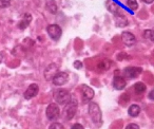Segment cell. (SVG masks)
I'll use <instances>...</instances> for the list:
<instances>
[{
  "instance_id": "obj_1",
  "label": "cell",
  "mask_w": 154,
  "mask_h": 129,
  "mask_svg": "<svg viewBox=\"0 0 154 129\" xmlns=\"http://www.w3.org/2000/svg\"><path fill=\"white\" fill-rule=\"evenodd\" d=\"M89 114H90L91 118H92L93 123L95 125H100L103 123V115H101V111L98 104L96 103L89 104Z\"/></svg>"
},
{
  "instance_id": "obj_2",
  "label": "cell",
  "mask_w": 154,
  "mask_h": 129,
  "mask_svg": "<svg viewBox=\"0 0 154 129\" xmlns=\"http://www.w3.org/2000/svg\"><path fill=\"white\" fill-rule=\"evenodd\" d=\"M54 99L59 105H66L72 99V96L70 92L66 89H58L57 91L54 92Z\"/></svg>"
},
{
  "instance_id": "obj_3",
  "label": "cell",
  "mask_w": 154,
  "mask_h": 129,
  "mask_svg": "<svg viewBox=\"0 0 154 129\" xmlns=\"http://www.w3.org/2000/svg\"><path fill=\"white\" fill-rule=\"evenodd\" d=\"M77 111V102L76 99H71L68 104L66 105L64 108V115H66V120H72L75 116Z\"/></svg>"
},
{
  "instance_id": "obj_4",
  "label": "cell",
  "mask_w": 154,
  "mask_h": 129,
  "mask_svg": "<svg viewBox=\"0 0 154 129\" xmlns=\"http://www.w3.org/2000/svg\"><path fill=\"white\" fill-rule=\"evenodd\" d=\"M45 113H47V116H48V118H49V120L53 121V120H56V118H59L60 109H59V107H58L57 104L52 103L47 107Z\"/></svg>"
},
{
  "instance_id": "obj_5",
  "label": "cell",
  "mask_w": 154,
  "mask_h": 129,
  "mask_svg": "<svg viewBox=\"0 0 154 129\" xmlns=\"http://www.w3.org/2000/svg\"><path fill=\"white\" fill-rule=\"evenodd\" d=\"M47 32L49 34V36L51 37L53 40H58L61 37L62 31L58 24H50L47 28Z\"/></svg>"
},
{
  "instance_id": "obj_6",
  "label": "cell",
  "mask_w": 154,
  "mask_h": 129,
  "mask_svg": "<svg viewBox=\"0 0 154 129\" xmlns=\"http://www.w3.org/2000/svg\"><path fill=\"white\" fill-rule=\"evenodd\" d=\"M58 69H59V67H58V64H50L49 66H48L47 68H45V72H43V75H45V80H53V77L56 75V74L58 73Z\"/></svg>"
},
{
  "instance_id": "obj_7",
  "label": "cell",
  "mask_w": 154,
  "mask_h": 129,
  "mask_svg": "<svg viewBox=\"0 0 154 129\" xmlns=\"http://www.w3.org/2000/svg\"><path fill=\"white\" fill-rule=\"evenodd\" d=\"M143 72V69L140 67H128L124 70V75L125 77L128 78H135L137 76H139Z\"/></svg>"
},
{
  "instance_id": "obj_8",
  "label": "cell",
  "mask_w": 154,
  "mask_h": 129,
  "mask_svg": "<svg viewBox=\"0 0 154 129\" xmlns=\"http://www.w3.org/2000/svg\"><path fill=\"white\" fill-rule=\"evenodd\" d=\"M69 80V74L66 72H58L53 77L52 82L55 86H62Z\"/></svg>"
},
{
  "instance_id": "obj_9",
  "label": "cell",
  "mask_w": 154,
  "mask_h": 129,
  "mask_svg": "<svg viewBox=\"0 0 154 129\" xmlns=\"http://www.w3.org/2000/svg\"><path fill=\"white\" fill-rule=\"evenodd\" d=\"M106 8L108 9V11L113 14H124L122 8L119 5H117L115 1H113V0H107L106 1Z\"/></svg>"
},
{
  "instance_id": "obj_10",
  "label": "cell",
  "mask_w": 154,
  "mask_h": 129,
  "mask_svg": "<svg viewBox=\"0 0 154 129\" xmlns=\"http://www.w3.org/2000/svg\"><path fill=\"white\" fill-rule=\"evenodd\" d=\"M39 92V87L37 84H31L30 86H29V88L26 90V92H24L23 96L26 99H33V97H35L37 94H38Z\"/></svg>"
},
{
  "instance_id": "obj_11",
  "label": "cell",
  "mask_w": 154,
  "mask_h": 129,
  "mask_svg": "<svg viewBox=\"0 0 154 129\" xmlns=\"http://www.w3.org/2000/svg\"><path fill=\"white\" fill-rule=\"evenodd\" d=\"M122 40L126 46L132 47V46L135 43V41H136V39H135V36L131 32L125 31V32L122 33Z\"/></svg>"
},
{
  "instance_id": "obj_12",
  "label": "cell",
  "mask_w": 154,
  "mask_h": 129,
  "mask_svg": "<svg viewBox=\"0 0 154 129\" xmlns=\"http://www.w3.org/2000/svg\"><path fill=\"white\" fill-rule=\"evenodd\" d=\"M114 21H115V26L118 28H124L129 24L128 19L124 14H114Z\"/></svg>"
},
{
  "instance_id": "obj_13",
  "label": "cell",
  "mask_w": 154,
  "mask_h": 129,
  "mask_svg": "<svg viewBox=\"0 0 154 129\" xmlns=\"http://www.w3.org/2000/svg\"><path fill=\"white\" fill-rule=\"evenodd\" d=\"M82 93L85 101H91L94 97V90L91 87L87 86V85H82Z\"/></svg>"
},
{
  "instance_id": "obj_14",
  "label": "cell",
  "mask_w": 154,
  "mask_h": 129,
  "mask_svg": "<svg viewBox=\"0 0 154 129\" xmlns=\"http://www.w3.org/2000/svg\"><path fill=\"white\" fill-rule=\"evenodd\" d=\"M127 83H126V80L122 76H118V75H115L113 78V87L116 89V90H122L125 89L126 87Z\"/></svg>"
},
{
  "instance_id": "obj_15",
  "label": "cell",
  "mask_w": 154,
  "mask_h": 129,
  "mask_svg": "<svg viewBox=\"0 0 154 129\" xmlns=\"http://www.w3.org/2000/svg\"><path fill=\"white\" fill-rule=\"evenodd\" d=\"M31 21H32V15L29 13L24 14L23 19L18 24V28H19L20 30H24L26 27H29V24H31Z\"/></svg>"
},
{
  "instance_id": "obj_16",
  "label": "cell",
  "mask_w": 154,
  "mask_h": 129,
  "mask_svg": "<svg viewBox=\"0 0 154 129\" xmlns=\"http://www.w3.org/2000/svg\"><path fill=\"white\" fill-rule=\"evenodd\" d=\"M112 66V61L110 59H108V58H105V59H103L98 64V69L100 72L103 71H108V70L111 68Z\"/></svg>"
},
{
  "instance_id": "obj_17",
  "label": "cell",
  "mask_w": 154,
  "mask_h": 129,
  "mask_svg": "<svg viewBox=\"0 0 154 129\" xmlns=\"http://www.w3.org/2000/svg\"><path fill=\"white\" fill-rule=\"evenodd\" d=\"M47 9L51 14H56L58 11V7L54 0H49L47 2Z\"/></svg>"
},
{
  "instance_id": "obj_18",
  "label": "cell",
  "mask_w": 154,
  "mask_h": 129,
  "mask_svg": "<svg viewBox=\"0 0 154 129\" xmlns=\"http://www.w3.org/2000/svg\"><path fill=\"white\" fill-rule=\"evenodd\" d=\"M129 115L132 116V118H135V116L139 115L140 113V107L137 105H131L129 107Z\"/></svg>"
},
{
  "instance_id": "obj_19",
  "label": "cell",
  "mask_w": 154,
  "mask_h": 129,
  "mask_svg": "<svg viewBox=\"0 0 154 129\" xmlns=\"http://www.w3.org/2000/svg\"><path fill=\"white\" fill-rule=\"evenodd\" d=\"M146 89H147L146 85L141 82H139V83H137V84L134 85V90L137 94H141V93H143L146 91Z\"/></svg>"
},
{
  "instance_id": "obj_20",
  "label": "cell",
  "mask_w": 154,
  "mask_h": 129,
  "mask_svg": "<svg viewBox=\"0 0 154 129\" xmlns=\"http://www.w3.org/2000/svg\"><path fill=\"white\" fill-rule=\"evenodd\" d=\"M127 7L132 11H136L138 9V3L137 0H127Z\"/></svg>"
},
{
  "instance_id": "obj_21",
  "label": "cell",
  "mask_w": 154,
  "mask_h": 129,
  "mask_svg": "<svg viewBox=\"0 0 154 129\" xmlns=\"http://www.w3.org/2000/svg\"><path fill=\"white\" fill-rule=\"evenodd\" d=\"M143 37L150 39L151 41H154V30H146L143 32Z\"/></svg>"
},
{
  "instance_id": "obj_22",
  "label": "cell",
  "mask_w": 154,
  "mask_h": 129,
  "mask_svg": "<svg viewBox=\"0 0 154 129\" xmlns=\"http://www.w3.org/2000/svg\"><path fill=\"white\" fill-rule=\"evenodd\" d=\"M11 5V0H0V8L1 9H5Z\"/></svg>"
},
{
  "instance_id": "obj_23",
  "label": "cell",
  "mask_w": 154,
  "mask_h": 129,
  "mask_svg": "<svg viewBox=\"0 0 154 129\" xmlns=\"http://www.w3.org/2000/svg\"><path fill=\"white\" fill-rule=\"evenodd\" d=\"M63 128V125L60 124V123H53V124L50 125V129H62Z\"/></svg>"
},
{
  "instance_id": "obj_24",
  "label": "cell",
  "mask_w": 154,
  "mask_h": 129,
  "mask_svg": "<svg viewBox=\"0 0 154 129\" xmlns=\"http://www.w3.org/2000/svg\"><path fill=\"white\" fill-rule=\"evenodd\" d=\"M73 64H74L75 69H82V66H84V64H82V62L80 61V60H75Z\"/></svg>"
},
{
  "instance_id": "obj_25",
  "label": "cell",
  "mask_w": 154,
  "mask_h": 129,
  "mask_svg": "<svg viewBox=\"0 0 154 129\" xmlns=\"http://www.w3.org/2000/svg\"><path fill=\"white\" fill-rule=\"evenodd\" d=\"M126 128L127 129H138L139 126H138V125H136V124H129V125H127Z\"/></svg>"
},
{
  "instance_id": "obj_26",
  "label": "cell",
  "mask_w": 154,
  "mask_h": 129,
  "mask_svg": "<svg viewBox=\"0 0 154 129\" xmlns=\"http://www.w3.org/2000/svg\"><path fill=\"white\" fill-rule=\"evenodd\" d=\"M72 128L73 129H82V128H84V126H82V124H74L72 126Z\"/></svg>"
},
{
  "instance_id": "obj_27",
  "label": "cell",
  "mask_w": 154,
  "mask_h": 129,
  "mask_svg": "<svg viewBox=\"0 0 154 129\" xmlns=\"http://www.w3.org/2000/svg\"><path fill=\"white\" fill-rule=\"evenodd\" d=\"M149 99H154V90H152L151 92L149 93Z\"/></svg>"
},
{
  "instance_id": "obj_28",
  "label": "cell",
  "mask_w": 154,
  "mask_h": 129,
  "mask_svg": "<svg viewBox=\"0 0 154 129\" xmlns=\"http://www.w3.org/2000/svg\"><path fill=\"white\" fill-rule=\"evenodd\" d=\"M145 3H148V5H150V3H152L154 1V0H143Z\"/></svg>"
}]
</instances>
